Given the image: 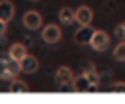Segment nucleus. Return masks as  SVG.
<instances>
[{
    "label": "nucleus",
    "instance_id": "f257e3e1",
    "mask_svg": "<svg viewBox=\"0 0 125 104\" xmlns=\"http://www.w3.org/2000/svg\"><path fill=\"white\" fill-rule=\"evenodd\" d=\"M61 37H62V31H61V27H59L57 24H47V26H43V29H41V39H43L45 43H49V45L59 43Z\"/></svg>",
    "mask_w": 125,
    "mask_h": 104
},
{
    "label": "nucleus",
    "instance_id": "f03ea898",
    "mask_svg": "<svg viewBox=\"0 0 125 104\" xmlns=\"http://www.w3.org/2000/svg\"><path fill=\"white\" fill-rule=\"evenodd\" d=\"M90 47L94 51H105L109 47V33L104 29H94V35L90 39Z\"/></svg>",
    "mask_w": 125,
    "mask_h": 104
},
{
    "label": "nucleus",
    "instance_id": "7ed1b4c3",
    "mask_svg": "<svg viewBox=\"0 0 125 104\" xmlns=\"http://www.w3.org/2000/svg\"><path fill=\"white\" fill-rule=\"evenodd\" d=\"M21 24H23L25 29L35 31V29H39V27L43 26V16H41L39 12H35V10H27V12L23 14V18H21Z\"/></svg>",
    "mask_w": 125,
    "mask_h": 104
},
{
    "label": "nucleus",
    "instance_id": "20e7f679",
    "mask_svg": "<svg viewBox=\"0 0 125 104\" xmlns=\"http://www.w3.org/2000/svg\"><path fill=\"white\" fill-rule=\"evenodd\" d=\"M74 20L78 26H90V22L94 20V12L90 6H78L74 10Z\"/></svg>",
    "mask_w": 125,
    "mask_h": 104
},
{
    "label": "nucleus",
    "instance_id": "39448f33",
    "mask_svg": "<svg viewBox=\"0 0 125 104\" xmlns=\"http://www.w3.org/2000/svg\"><path fill=\"white\" fill-rule=\"evenodd\" d=\"M92 35H94V27H90V26H80V27L76 29V33H74V41H76L78 45H90Z\"/></svg>",
    "mask_w": 125,
    "mask_h": 104
},
{
    "label": "nucleus",
    "instance_id": "423d86ee",
    "mask_svg": "<svg viewBox=\"0 0 125 104\" xmlns=\"http://www.w3.org/2000/svg\"><path fill=\"white\" fill-rule=\"evenodd\" d=\"M20 67H21V73L33 75V73H37V69H39V61H37V57H33V55L27 53V55L20 61Z\"/></svg>",
    "mask_w": 125,
    "mask_h": 104
},
{
    "label": "nucleus",
    "instance_id": "0eeeda50",
    "mask_svg": "<svg viewBox=\"0 0 125 104\" xmlns=\"http://www.w3.org/2000/svg\"><path fill=\"white\" fill-rule=\"evenodd\" d=\"M72 78H74V73H72L70 67H59L57 73H55V80H57L61 86L72 84Z\"/></svg>",
    "mask_w": 125,
    "mask_h": 104
},
{
    "label": "nucleus",
    "instance_id": "6e6552de",
    "mask_svg": "<svg viewBox=\"0 0 125 104\" xmlns=\"http://www.w3.org/2000/svg\"><path fill=\"white\" fill-rule=\"evenodd\" d=\"M72 90L74 92H88V90H94V88H92L88 77L82 73V75H78V77L72 78Z\"/></svg>",
    "mask_w": 125,
    "mask_h": 104
},
{
    "label": "nucleus",
    "instance_id": "1a4fd4ad",
    "mask_svg": "<svg viewBox=\"0 0 125 104\" xmlns=\"http://www.w3.org/2000/svg\"><path fill=\"white\" fill-rule=\"evenodd\" d=\"M16 14V6L12 0H0V20H4L6 24L14 18Z\"/></svg>",
    "mask_w": 125,
    "mask_h": 104
},
{
    "label": "nucleus",
    "instance_id": "9d476101",
    "mask_svg": "<svg viewBox=\"0 0 125 104\" xmlns=\"http://www.w3.org/2000/svg\"><path fill=\"white\" fill-rule=\"evenodd\" d=\"M25 55H27V47H25V43H12L10 49H8V57L14 59V61H18V63H20Z\"/></svg>",
    "mask_w": 125,
    "mask_h": 104
},
{
    "label": "nucleus",
    "instance_id": "9b49d317",
    "mask_svg": "<svg viewBox=\"0 0 125 104\" xmlns=\"http://www.w3.org/2000/svg\"><path fill=\"white\" fill-rule=\"evenodd\" d=\"M18 75H14L12 67H10V57H0V78L2 80H12Z\"/></svg>",
    "mask_w": 125,
    "mask_h": 104
},
{
    "label": "nucleus",
    "instance_id": "f8f14e48",
    "mask_svg": "<svg viewBox=\"0 0 125 104\" xmlns=\"http://www.w3.org/2000/svg\"><path fill=\"white\" fill-rule=\"evenodd\" d=\"M82 73L88 77V80H90L92 88H98V84H100V75H98V71H96L94 63H86V67L82 69Z\"/></svg>",
    "mask_w": 125,
    "mask_h": 104
},
{
    "label": "nucleus",
    "instance_id": "ddd939ff",
    "mask_svg": "<svg viewBox=\"0 0 125 104\" xmlns=\"http://www.w3.org/2000/svg\"><path fill=\"white\" fill-rule=\"evenodd\" d=\"M59 22H61L62 26H72V24L76 22V20H74V10L68 8V6L61 8V10H59Z\"/></svg>",
    "mask_w": 125,
    "mask_h": 104
},
{
    "label": "nucleus",
    "instance_id": "4468645a",
    "mask_svg": "<svg viewBox=\"0 0 125 104\" xmlns=\"http://www.w3.org/2000/svg\"><path fill=\"white\" fill-rule=\"evenodd\" d=\"M8 90H10L12 94H18V92H27V90H29V86H27L23 80H20V78L16 77V78H12V80H10Z\"/></svg>",
    "mask_w": 125,
    "mask_h": 104
},
{
    "label": "nucleus",
    "instance_id": "2eb2a0df",
    "mask_svg": "<svg viewBox=\"0 0 125 104\" xmlns=\"http://www.w3.org/2000/svg\"><path fill=\"white\" fill-rule=\"evenodd\" d=\"M113 59H115V61H125V39L115 45V49H113Z\"/></svg>",
    "mask_w": 125,
    "mask_h": 104
},
{
    "label": "nucleus",
    "instance_id": "dca6fc26",
    "mask_svg": "<svg viewBox=\"0 0 125 104\" xmlns=\"http://www.w3.org/2000/svg\"><path fill=\"white\" fill-rule=\"evenodd\" d=\"M113 33H115V37H117L119 41H123V39H125V27H123V24H119V26H115V29H113Z\"/></svg>",
    "mask_w": 125,
    "mask_h": 104
},
{
    "label": "nucleus",
    "instance_id": "f3484780",
    "mask_svg": "<svg viewBox=\"0 0 125 104\" xmlns=\"http://www.w3.org/2000/svg\"><path fill=\"white\" fill-rule=\"evenodd\" d=\"M109 92H123L125 94V82H113L109 86Z\"/></svg>",
    "mask_w": 125,
    "mask_h": 104
},
{
    "label": "nucleus",
    "instance_id": "a211bd4d",
    "mask_svg": "<svg viewBox=\"0 0 125 104\" xmlns=\"http://www.w3.org/2000/svg\"><path fill=\"white\" fill-rule=\"evenodd\" d=\"M6 29H8V24H6L4 20H0V37L6 33Z\"/></svg>",
    "mask_w": 125,
    "mask_h": 104
},
{
    "label": "nucleus",
    "instance_id": "6ab92c4d",
    "mask_svg": "<svg viewBox=\"0 0 125 104\" xmlns=\"http://www.w3.org/2000/svg\"><path fill=\"white\" fill-rule=\"evenodd\" d=\"M27 2H39V0H27Z\"/></svg>",
    "mask_w": 125,
    "mask_h": 104
},
{
    "label": "nucleus",
    "instance_id": "aec40b11",
    "mask_svg": "<svg viewBox=\"0 0 125 104\" xmlns=\"http://www.w3.org/2000/svg\"><path fill=\"white\" fill-rule=\"evenodd\" d=\"M123 27H125V22H123Z\"/></svg>",
    "mask_w": 125,
    "mask_h": 104
}]
</instances>
